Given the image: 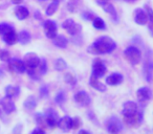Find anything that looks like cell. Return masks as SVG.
Segmentation results:
<instances>
[{
    "label": "cell",
    "instance_id": "cell-33",
    "mask_svg": "<svg viewBox=\"0 0 153 134\" xmlns=\"http://www.w3.org/2000/svg\"><path fill=\"white\" fill-rule=\"evenodd\" d=\"M0 60L1 61H7L10 60V53L5 49H1L0 50Z\"/></svg>",
    "mask_w": 153,
    "mask_h": 134
},
{
    "label": "cell",
    "instance_id": "cell-34",
    "mask_svg": "<svg viewBox=\"0 0 153 134\" xmlns=\"http://www.w3.org/2000/svg\"><path fill=\"white\" fill-rule=\"evenodd\" d=\"M48 96V87L46 85H43L40 87V96L41 98H47Z\"/></svg>",
    "mask_w": 153,
    "mask_h": 134
},
{
    "label": "cell",
    "instance_id": "cell-1",
    "mask_svg": "<svg viewBox=\"0 0 153 134\" xmlns=\"http://www.w3.org/2000/svg\"><path fill=\"white\" fill-rule=\"evenodd\" d=\"M117 47L115 42L109 37H101V38L97 39L88 47V53H94V55H106V53H110Z\"/></svg>",
    "mask_w": 153,
    "mask_h": 134
},
{
    "label": "cell",
    "instance_id": "cell-32",
    "mask_svg": "<svg viewBox=\"0 0 153 134\" xmlns=\"http://www.w3.org/2000/svg\"><path fill=\"white\" fill-rule=\"evenodd\" d=\"M13 30L10 24L7 23H0V35H4L5 33H7L9 30Z\"/></svg>",
    "mask_w": 153,
    "mask_h": 134
},
{
    "label": "cell",
    "instance_id": "cell-12",
    "mask_svg": "<svg viewBox=\"0 0 153 134\" xmlns=\"http://www.w3.org/2000/svg\"><path fill=\"white\" fill-rule=\"evenodd\" d=\"M0 105H1L3 111H4L7 114H11V113H13L14 111L16 110V106H15V104H14V102L12 101L11 98H9V96H7L0 100Z\"/></svg>",
    "mask_w": 153,
    "mask_h": 134
},
{
    "label": "cell",
    "instance_id": "cell-41",
    "mask_svg": "<svg viewBox=\"0 0 153 134\" xmlns=\"http://www.w3.org/2000/svg\"><path fill=\"white\" fill-rule=\"evenodd\" d=\"M3 75V73H2V70H0V76H2Z\"/></svg>",
    "mask_w": 153,
    "mask_h": 134
},
{
    "label": "cell",
    "instance_id": "cell-5",
    "mask_svg": "<svg viewBox=\"0 0 153 134\" xmlns=\"http://www.w3.org/2000/svg\"><path fill=\"white\" fill-rule=\"evenodd\" d=\"M124 55H125V58L130 62V64L132 65H136L140 62L142 60V53L138 48L134 46H130L128 48L125 49L124 51Z\"/></svg>",
    "mask_w": 153,
    "mask_h": 134
},
{
    "label": "cell",
    "instance_id": "cell-19",
    "mask_svg": "<svg viewBox=\"0 0 153 134\" xmlns=\"http://www.w3.org/2000/svg\"><path fill=\"white\" fill-rule=\"evenodd\" d=\"M58 127L63 131H68L72 129V118H70L69 116H63L62 118H60Z\"/></svg>",
    "mask_w": 153,
    "mask_h": 134
},
{
    "label": "cell",
    "instance_id": "cell-25",
    "mask_svg": "<svg viewBox=\"0 0 153 134\" xmlns=\"http://www.w3.org/2000/svg\"><path fill=\"white\" fill-rule=\"evenodd\" d=\"M20 89L18 87H15V86H7L5 88V96H9V98H15L19 94Z\"/></svg>",
    "mask_w": 153,
    "mask_h": 134
},
{
    "label": "cell",
    "instance_id": "cell-36",
    "mask_svg": "<svg viewBox=\"0 0 153 134\" xmlns=\"http://www.w3.org/2000/svg\"><path fill=\"white\" fill-rule=\"evenodd\" d=\"M147 9V15H148V18L150 19V22H151V25L153 27V11L152 9H150L149 7H146Z\"/></svg>",
    "mask_w": 153,
    "mask_h": 134
},
{
    "label": "cell",
    "instance_id": "cell-14",
    "mask_svg": "<svg viewBox=\"0 0 153 134\" xmlns=\"http://www.w3.org/2000/svg\"><path fill=\"white\" fill-rule=\"evenodd\" d=\"M134 21L140 25H144L148 21V15L144 10L137 9L134 12Z\"/></svg>",
    "mask_w": 153,
    "mask_h": 134
},
{
    "label": "cell",
    "instance_id": "cell-7",
    "mask_svg": "<svg viewBox=\"0 0 153 134\" xmlns=\"http://www.w3.org/2000/svg\"><path fill=\"white\" fill-rule=\"evenodd\" d=\"M62 27H63L68 34L71 35V36L80 34L82 30V26L80 25V24L76 23L72 19H66L65 21L62 23Z\"/></svg>",
    "mask_w": 153,
    "mask_h": 134
},
{
    "label": "cell",
    "instance_id": "cell-11",
    "mask_svg": "<svg viewBox=\"0 0 153 134\" xmlns=\"http://www.w3.org/2000/svg\"><path fill=\"white\" fill-rule=\"evenodd\" d=\"M106 71H107L106 66L100 60H97L94 63V65H92V77L97 78V79L102 78L106 73Z\"/></svg>",
    "mask_w": 153,
    "mask_h": 134
},
{
    "label": "cell",
    "instance_id": "cell-18",
    "mask_svg": "<svg viewBox=\"0 0 153 134\" xmlns=\"http://www.w3.org/2000/svg\"><path fill=\"white\" fill-rule=\"evenodd\" d=\"M2 38H3V41H4L7 44L9 45H13L17 42V39H18V35L16 34V32L13 30H9L7 33H5L4 35H2Z\"/></svg>",
    "mask_w": 153,
    "mask_h": 134
},
{
    "label": "cell",
    "instance_id": "cell-31",
    "mask_svg": "<svg viewBox=\"0 0 153 134\" xmlns=\"http://www.w3.org/2000/svg\"><path fill=\"white\" fill-rule=\"evenodd\" d=\"M64 80H65L66 83L70 84V85H76V77L74 75H71V73H66L65 77H64Z\"/></svg>",
    "mask_w": 153,
    "mask_h": 134
},
{
    "label": "cell",
    "instance_id": "cell-3",
    "mask_svg": "<svg viewBox=\"0 0 153 134\" xmlns=\"http://www.w3.org/2000/svg\"><path fill=\"white\" fill-rule=\"evenodd\" d=\"M40 63V58L34 53H28L24 56V64H25V70L30 75V77L38 81L40 78L36 77V68Z\"/></svg>",
    "mask_w": 153,
    "mask_h": 134
},
{
    "label": "cell",
    "instance_id": "cell-9",
    "mask_svg": "<svg viewBox=\"0 0 153 134\" xmlns=\"http://www.w3.org/2000/svg\"><path fill=\"white\" fill-rule=\"evenodd\" d=\"M43 28H44L45 35L48 39H53L58 35V27L57 24L53 20H46L43 23Z\"/></svg>",
    "mask_w": 153,
    "mask_h": 134
},
{
    "label": "cell",
    "instance_id": "cell-10",
    "mask_svg": "<svg viewBox=\"0 0 153 134\" xmlns=\"http://www.w3.org/2000/svg\"><path fill=\"white\" fill-rule=\"evenodd\" d=\"M44 117H45V121H46V125L49 126L51 128L58 126V123L60 121L59 114L53 109H47L44 113Z\"/></svg>",
    "mask_w": 153,
    "mask_h": 134
},
{
    "label": "cell",
    "instance_id": "cell-40",
    "mask_svg": "<svg viewBox=\"0 0 153 134\" xmlns=\"http://www.w3.org/2000/svg\"><path fill=\"white\" fill-rule=\"evenodd\" d=\"M22 2V0H13V3L14 4H19V3Z\"/></svg>",
    "mask_w": 153,
    "mask_h": 134
},
{
    "label": "cell",
    "instance_id": "cell-2",
    "mask_svg": "<svg viewBox=\"0 0 153 134\" xmlns=\"http://www.w3.org/2000/svg\"><path fill=\"white\" fill-rule=\"evenodd\" d=\"M122 113L124 115V121L130 126L137 125L143 119L142 112L138 111L137 105L134 102H126L123 105Z\"/></svg>",
    "mask_w": 153,
    "mask_h": 134
},
{
    "label": "cell",
    "instance_id": "cell-26",
    "mask_svg": "<svg viewBox=\"0 0 153 134\" xmlns=\"http://www.w3.org/2000/svg\"><path fill=\"white\" fill-rule=\"evenodd\" d=\"M58 7H59V0H55V1H53V2L51 3V4L47 7L46 9V15L47 16H51L53 15V14L57 12Z\"/></svg>",
    "mask_w": 153,
    "mask_h": 134
},
{
    "label": "cell",
    "instance_id": "cell-17",
    "mask_svg": "<svg viewBox=\"0 0 153 134\" xmlns=\"http://www.w3.org/2000/svg\"><path fill=\"white\" fill-rule=\"evenodd\" d=\"M101 7H103V10H104L107 14L110 15V17H111V19H112L113 22L119 21V19H117V11H115L114 7H113V4H111L110 2L107 1L106 3H104V4L101 5Z\"/></svg>",
    "mask_w": 153,
    "mask_h": 134
},
{
    "label": "cell",
    "instance_id": "cell-35",
    "mask_svg": "<svg viewBox=\"0 0 153 134\" xmlns=\"http://www.w3.org/2000/svg\"><path fill=\"white\" fill-rule=\"evenodd\" d=\"M81 126V119H80V117H74V118H72V129H78V128Z\"/></svg>",
    "mask_w": 153,
    "mask_h": 134
},
{
    "label": "cell",
    "instance_id": "cell-23",
    "mask_svg": "<svg viewBox=\"0 0 153 134\" xmlns=\"http://www.w3.org/2000/svg\"><path fill=\"white\" fill-rule=\"evenodd\" d=\"M17 41L22 45H25V44H28L30 42V35L28 32L26 30H21V32L18 34V39Z\"/></svg>",
    "mask_w": 153,
    "mask_h": 134
},
{
    "label": "cell",
    "instance_id": "cell-42",
    "mask_svg": "<svg viewBox=\"0 0 153 134\" xmlns=\"http://www.w3.org/2000/svg\"><path fill=\"white\" fill-rule=\"evenodd\" d=\"M126 1H134V0H126Z\"/></svg>",
    "mask_w": 153,
    "mask_h": 134
},
{
    "label": "cell",
    "instance_id": "cell-27",
    "mask_svg": "<svg viewBox=\"0 0 153 134\" xmlns=\"http://www.w3.org/2000/svg\"><path fill=\"white\" fill-rule=\"evenodd\" d=\"M55 101H56V104H58L59 106H62V105L65 103L66 94H65V92H64V90H60V91L58 92L55 98Z\"/></svg>",
    "mask_w": 153,
    "mask_h": 134
},
{
    "label": "cell",
    "instance_id": "cell-8",
    "mask_svg": "<svg viewBox=\"0 0 153 134\" xmlns=\"http://www.w3.org/2000/svg\"><path fill=\"white\" fill-rule=\"evenodd\" d=\"M9 70L14 73H23L25 71V64H24L23 61L16 59V58L10 59Z\"/></svg>",
    "mask_w": 153,
    "mask_h": 134
},
{
    "label": "cell",
    "instance_id": "cell-4",
    "mask_svg": "<svg viewBox=\"0 0 153 134\" xmlns=\"http://www.w3.org/2000/svg\"><path fill=\"white\" fill-rule=\"evenodd\" d=\"M153 53L151 51H148L146 55V60L144 63V68L143 73L147 82H151L153 78Z\"/></svg>",
    "mask_w": 153,
    "mask_h": 134
},
{
    "label": "cell",
    "instance_id": "cell-29",
    "mask_svg": "<svg viewBox=\"0 0 153 134\" xmlns=\"http://www.w3.org/2000/svg\"><path fill=\"white\" fill-rule=\"evenodd\" d=\"M66 67H67V64H66V62L64 61L62 58H59V59L56 60V62H55L56 70L62 71V70H64V69H66Z\"/></svg>",
    "mask_w": 153,
    "mask_h": 134
},
{
    "label": "cell",
    "instance_id": "cell-22",
    "mask_svg": "<svg viewBox=\"0 0 153 134\" xmlns=\"http://www.w3.org/2000/svg\"><path fill=\"white\" fill-rule=\"evenodd\" d=\"M53 40V43L57 47H59V48H65V47L67 46L68 41H67V39L63 36V35H57Z\"/></svg>",
    "mask_w": 153,
    "mask_h": 134
},
{
    "label": "cell",
    "instance_id": "cell-30",
    "mask_svg": "<svg viewBox=\"0 0 153 134\" xmlns=\"http://www.w3.org/2000/svg\"><path fill=\"white\" fill-rule=\"evenodd\" d=\"M39 70H40L41 75H45L47 71V63H46V60L44 58L40 59V63H39Z\"/></svg>",
    "mask_w": 153,
    "mask_h": 134
},
{
    "label": "cell",
    "instance_id": "cell-21",
    "mask_svg": "<svg viewBox=\"0 0 153 134\" xmlns=\"http://www.w3.org/2000/svg\"><path fill=\"white\" fill-rule=\"evenodd\" d=\"M90 86H91V87H94V89L101 91V92H105L107 90L106 85H105V84H103L102 82L99 81L97 78L92 77V76H91V78H90Z\"/></svg>",
    "mask_w": 153,
    "mask_h": 134
},
{
    "label": "cell",
    "instance_id": "cell-37",
    "mask_svg": "<svg viewBox=\"0 0 153 134\" xmlns=\"http://www.w3.org/2000/svg\"><path fill=\"white\" fill-rule=\"evenodd\" d=\"M82 18H83L84 20H94L96 17L90 13H83L82 14Z\"/></svg>",
    "mask_w": 153,
    "mask_h": 134
},
{
    "label": "cell",
    "instance_id": "cell-15",
    "mask_svg": "<svg viewBox=\"0 0 153 134\" xmlns=\"http://www.w3.org/2000/svg\"><path fill=\"white\" fill-rule=\"evenodd\" d=\"M123 76L119 73H112L106 78V84L110 86H117L123 82Z\"/></svg>",
    "mask_w": 153,
    "mask_h": 134
},
{
    "label": "cell",
    "instance_id": "cell-20",
    "mask_svg": "<svg viewBox=\"0 0 153 134\" xmlns=\"http://www.w3.org/2000/svg\"><path fill=\"white\" fill-rule=\"evenodd\" d=\"M15 15H16V18H17V19L24 20L28 17L30 12H28V10L26 9L25 7H20V5H18V7L15 9Z\"/></svg>",
    "mask_w": 153,
    "mask_h": 134
},
{
    "label": "cell",
    "instance_id": "cell-6",
    "mask_svg": "<svg viewBox=\"0 0 153 134\" xmlns=\"http://www.w3.org/2000/svg\"><path fill=\"white\" fill-rule=\"evenodd\" d=\"M106 128H107V131H108L110 134H117L119 132L122 131L123 126H122L121 121H120L117 117L111 116L107 119Z\"/></svg>",
    "mask_w": 153,
    "mask_h": 134
},
{
    "label": "cell",
    "instance_id": "cell-38",
    "mask_svg": "<svg viewBox=\"0 0 153 134\" xmlns=\"http://www.w3.org/2000/svg\"><path fill=\"white\" fill-rule=\"evenodd\" d=\"M32 134H45V133H44V131L41 129H35L34 131L32 132Z\"/></svg>",
    "mask_w": 153,
    "mask_h": 134
},
{
    "label": "cell",
    "instance_id": "cell-13",
    "mask_svg": "<svg viewBox=\"0 0 153 134\" xmlns=\"http://www.w3.org/2000/svg\"><path fill=\"white\" fill-rule=\"evenodd\" d=\"M74 101L81 106H88L91 103V98H90L89 94L86 91H79L74 94Z\"/></svg>",
    "mask_w": 153,
    "mask_h": 134
},
{
    "label": "cell",
    "instance_id": "cell-39",
    "mask_svg": "<svg viewBox=\"0 0 153 134\" xmlns=\"http://www.w3.org/2000/svg\"><path fill=\"white\" fill-rule=\"evenodd\" d=\"M79 134H90V132L87 131V130H81V131L79 132Z\"/></svg>",
    "mask_w": 153,
    "mask_h": 134
},
{
    "label": "cell",
    "instance_id": "cell-16",
    "mask_svg": "<svg viewBox=\"0 0 153 134\" xmlns=\"http://www.w3.org/2000/svg\"><path fill=\"white\" fill-rule=\"evenodd\" d=\"M136 96H137V98L140 102H146V101H149L152 98V92L148 87H142L137 90Z\"/></svg>",
    "mask_w": 153,
    "mask_h": 134
},
{
    "label": "cell",
    "instance_id": "cell-24",
    "mask_svg": "<svg viewBox=\"0 0 153 134\" xmlns=\"http://www.w3.org/2000/svg\"><path fill=\"white\" fill-rule=\"evenodd\" d=\"M23 106H24V108L27 109V110H33V109H35L37 107L36 98H35L34 96H27V98H25V101H24Z\"/></svg>",
    "mask_w": 153,
    "mask_h": 134
},
{
    "label": "cell",
    "instance_id": "cell-28",
    "mask_svg": "<svg viewBox=\"0 0 153 134\" xmlns=\"http://www.w3.org/2000/svg\"><path fill=\"white\" fill-rule=\"evenodd\" d=\"M92 24H94V27L97 30H105L106 28V24H105L104 20H102L99 17H96L92 20Z\"/></svg>",
    "mask_w": 153,
    "mask_h": 134
}]
</instances>
